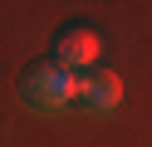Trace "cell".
<instances>
[{
	"mask_svg": "<svg viewBox=\"0 0 152 147\" xmlns=\"http://www.w3.org/2000/svg\"><path fill=\"white\" fill-rule=\"evenodd\" d=\"M74 93H79L74 69L54 64V59H34V64H25V74H20V98H25L30 108H39V113H59V108H69Z\"/></svg>",
	"mask_w": 152,
	"mask_h": 147,
	"instance_id": "cell-1",
	"label": "cell"
},
{
	"mask_svg": "<svg viewBox=\"0 0 152 147\" xmlns=\"http://www.w3.org/2000/svg\"><path fill=\"white\" fill-rule=\"evenodd\" d=\"M74 103L88 108V113H113V108L123 103V78L113 74V69H83Z\"/></svg>",
	"mask_w": 152,
	"mask_h": 147,
	"instance_id": "cell-2",
	"label": "cell"
},
{
	"mask_svg": "<svg viewBox=\"0 0 152 147\" xmlns=\"http://www.w3.org/2000/svg\"><path fill=\"white\" fill-rule=\"evenodd\" d=\"M54 64L64 69H93V59H98V34H93L88 25H64L59 34H54Z\"/></svg>",
	"mask_w": 152,
	"mask_h": 147,
	"instance_id": "cell-3",
	"label": "cell"
}]
</instances>
